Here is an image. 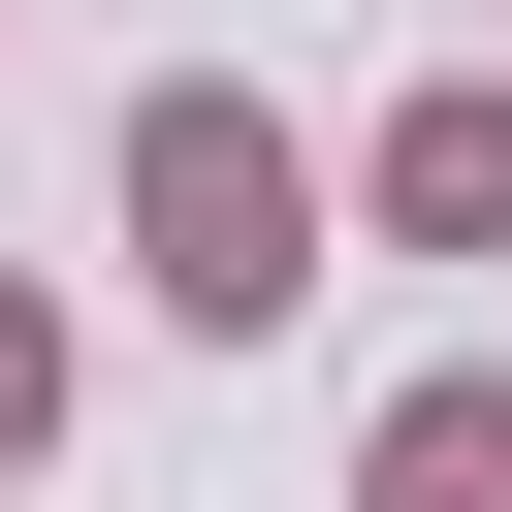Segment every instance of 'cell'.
I'll return each instance as SVG.
<instances>
[{
  "mask_svg": "<svg viewBox=\"0 0 512 512\" xmlns=\"http://www.w3.org/2000/svg\"><path fill=\"white\" fill-rule=\"evenodd\" d=\"M128 256H160V320L256 352V320L320 288V160H288L256 96H128Z\"/></svg>",
  "mask_w": 512,
  "mask_h": 512,
  "instance_id": "6da1fadb",
  "label": "cell"
},
{
  "mask_svg": "<svg viewBox=\"0 0 512 512\" xmlns=\"http://www.w3.org/2000/svg\"><path fill=\"white\" fill-rule=\"evenodd\" d=\"M384 256H512V64H448V96H384Z\"/></svg>",
  "mask_w": 512,
  "mask_h": 512,
  "instance_id": "7a4b0ae2",
  "label": "cell"
},
{
  "mask_svg": "<svg viewBox=\"0 0 512 512\" xmlns=\"http://www.w3.org/2000/svg\"><path fill=\"white\" fill-rule=\"evenodd\" d=\"M352 512H512V352L384 384V416H352Z\"/></svg>",
  "mask_w": 512,
  "mask_h": 512,
  "instance_id": "3957f363",
  "label": "cell"
},
{
  "mask_svg": "<svg viewBox=\"0 0 512 512\" xmlns=\"http://www.w3.org/2000/svg\"><path fill=\"white\" fill-rule=\"evenodd\" d=\"M32 448H64V320L0 288V480H32Z\"/></svg>",
  "mask_w": 512,
  "mask_h": 512,
  "instance_id": "277c9868",
  "label": "cell"
}]
</instances>
